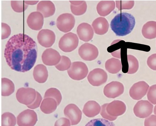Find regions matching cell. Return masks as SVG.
<instances>
[{"label": "cell", "mask_w": 156, "mask_h": 126, "mask_svg": "<svg viewBox=\"0 0 156 126\" xmlns=\"http://www.w3.org/2000/svg\"><path fill=\"white\" fill-rule=\"evenodd\" d=\"M37 44L33 39L20 33L14 35L8 41L4 56L12 70L24 73L34 66L37 57Z\"/></svg>", "instance_id": "6da1fadb"}, {"label": "cell", "mask_w": 156, "mask_h": 126, "mask_svg": "<svg viewBox=\"0 0 156 126\" xmlns=\"http://www.w3.org/2000/svg\"><path fill=\"white\" fill-rule=\"evenodd\" d=\"M135 23V20L133 15L127 13H122L117 15L112 20L111 27L117 36H124L132 31Z\"/></svg>", "instance_id": "7a4b0ae2"}, {"label": "cell", "mask_w": 156, "mask_h": 126, "mask_svg": "<svg viewBox=\"0 0 156 126\" xmlns=\"http://www.w3.org/2000/svg\"><path fill=\"white\" fill-rule=\"evenodd\" d=\"M67 72L69 76L72 79L79 81L86 77L88 73V69L84 63L76 61L72 63Z\"/></svg>", "instance_id": "3957f363"}, {"label": "cell", "mask_w": 156, "mask_h": 126, "mask_svg": "<svg viewBox=\"0 0 156 126\" xmlns=\"http://www.w3.org/2000/svg\"><path fill=\"white\" fill-rule=\"evenodd\" d=\"M79 40L77 35L70 32L65 34L60 39L59 47L63 51L66 52H71L78 47Z\"/></svg>", "instance_id": "277c9868"}, {"label": "cell", "mask_w": 156, "mask_h": 126, "mask_svg": "<svg viewBox=\"0 0 156 126\" xmlns=\"http://www.w3.org/2000/svg\"><path fill=\"white\" fill-rule=\"evenodd\" d=\"M36 97V91L31 88H21L18 90L16 93L18 101L27 106L32 104Z\"/></svg>", "instance_id": "5b68a950"}, {"label": "cell", "mask_w": 156, "mask_h": 126, "mask_svg": "<svg viewBox=\"0 0 156 126\" xmlns=\"http://www.w3.org/2000/svg\"><path fill=\"white\" fill-rule=\"evenodd\" d=\"M75 19L73 15L64 13L60 15L57 21V26L58 29L64 33L71 31L74 28Z\"/></svg>", "instance_id": "8992f818"}, {"label": "cell", "mask_w": 156, "mask_h": 126, "mask_svg": "<svg viewBox=\"0 0 156 126\" xmlns=\"http://www.w3.org/2000/svg\"><path fill=\"white\" fill-rule=\"evenodd\" d=\"M36 113L30 109L21 112L17 117V124L19 126H34L37 121Z\"/></svg>", "instance_id": "52a82bcc"}, {"label": "cell", "mask_w": 156, "mask_h": 126, "mask_svg": "<svg viewBox=\"0 0 156 126\" xmlns=\"http://www.w3.org/2000/svg\"><path fill=\"white\" fill-rule=\"evenodd\" d=\"M87 79L89 83L92 86L98 87L107 82L108 75L105 70L100 68H97L90 72Z\"/></svg>", "instance_id": "ba28073f"}, {"label": "cell", "mask_w": 156, "mask_h": 126, "mask_svg": "<svg viewBox=\"0 0 156 126\" xmlns=\"http://www.w3.org/2000/svg\"><path fill=\"white\" fill-rule=\"evenodd\" d=\"M78 53L83 59L87 61L95 59L99 54L98 48L95 45L87 43L81 46L79 49Z\"/></svg>", "instance_id": "9c48e42d"}, {"label": "cell", "mask_w": 156, "mask_h": 126, "mask_svg": "<svg viewBox=\"0 0 156 126\" xmlns=\"http://www.w3.org/2000/svg\"><path fill=\"white\" fill-rule=\"evenodd\" d=\"M153 106L147 100L138 101L133 108V112L137 117L141 118H147L152 113Z\"/></svg>", "instance_id": "30bf717a"}, {"label": "cell", "mask_w": 156, "mask_h": 126, "mask_svg": "<svg viewBox=\"0 0 156 126\" xmlns=\"http://www.w3.org/2000/svg\"><path fill=\"white\" fill-rule=\"evenodd\" d=\"M124 91L123 85L118 81H112L107 84L104 88V95L107 97L115 99L122 94Z\"/></svg>", "instance_id": "8fae6325"}, {"label": "cell", "mask_w": 156, "mask_h": 126, "mask_svg": "<svg viewBox=\"0 0 156 126\" xmlns=\"http://www.w3.org/2000/svg\"><path fill=\"white\" fill-rule=\"evenodd\" d=\"M64 113L70 120L72 125L77 124L81 120L82 112L75 104H70L67 106L64 110Z\"/></svg>", "instance_id": "7c38bea8"}, {"label": "cell", "mask_w": 156, "mask_h": 126, "mask_svg": "<svg viewBox=\"0 0 156 126\" xmlns=\"http://www.w3.org/2000/svg\"><path fill=\"white\" fill-rule=\"evenodd\" d=\"M43 63L47 66H56L59 63L61 56L57 50L52 48L46 49L42 55Z\"/></svg>", "instance_id": "4fadbf2b"}, {"label": "cell", "mask_w": 156, "mask_h": 126, "mask_svg": "<svg viewBox=\"0 0 156 126\" xmlns=\"http://www.w3.org/2000/svg\"><path fill=\"white\" fill-rule=\"evenodd\" d=\"M39 43L45 48L51 47L55 43L56 35L55 33L49 29H43L40 31L37 35Z\"/></svg>", "instance_id": "5bb4252c"}, {"label": "cell", "mask_w": 156, "mask_h": 126, "mask_svg": "<svg viewBox=\"0 0 156 126\" xmlns=\"http://www.w3.org/2000/svg\"><path fill=\"white\" fill-rule=\"evenodd\" d=\"M149 87L145 81L138 82L134 84L130 89V96L134 100H140L146 95Z\"/></svg>", "instance_id": "9a60e30c"}, {"label": "cell", "mask_w": 156, "mask_h": 126, "mask_svg": "<svg viewBox=\"0 0 156 126\" xmlns=\"http://www.w3.org/2000/svg\"><path fill=\"white\" fill-rule=\"evenodd\" d=\"M126 109L125 103L119 100H115L108 103L106 107L107 111L109 115L117 117L124 114Z\"/></svg>", "instance_id": "2e32d148"}, {"label": "cell", "mask_w": 156, "mask_h": 126, "mask_svg": "<svg viewBox=\"0 0 156 126\" xmlns=\"http://www.w3.org/2000/svg\"><path fill=\"white\" fill-rule=\"evenodd\" d=\"M27 23L28 26L32 30L39 31L43 27L44 24V17L39 12H33L28 16Z\"/></svg>", "instance_id": "e0dca14e"}, {"label": "cell", "mask_w": 156, "mask_h": 126, "mask_svg": "<svg viewBox=\"0 0 156 126\" xmlns=\"http://www.w3.org/2000/svg\"><path fill=\"white\" fill-rule=\"evenodd\" d=\"M77 33L80 39L84 42L91 40L94 35L91 26L86 23H82L78 26Z\"/></svg>", "instance_id": "ac0fdd59"}, {"label": "cell", "mask_w": 156, "mask_h": 126, "mask_svg": "<svg viewBox=\"0 0 156 126\" xmlns=\"http://www.w3.org/2000/svg\"><path fill=\"white\" fill-rule=\"evenodd\" d=\"M37 11L41 13L45 18L54 15L56 9L55 5L51 2L41 1L37 5Z\"/></svg>", "instance_id": "d6986e66"}, {"label": "cell", "mask_w": 156, "mask_h": 126, "mask_svg": "<svg viewBox=\"0 0 156 126\" xmlns=\"http://www.w3.org/2000/svg\"><path fill=\"white\" fill-rule=\"evenodd\" d=\"M95 34L103 35L108 31L109 25L108 20L105 18L99 17L96 19L92 24Z\"/></svg>", "instance_id": "ffe728a7"}, {"label": "cell", "mask_w": 156, "mask_h": 126, "mask_svg": "<svg viewBox=\"0 0 156 126\" xmlns=\"http://www.w3.org/2000/svg\"><path fill=\"white\" fill-rule=\"evenodd\" d=\"M115 8V3L114 1H101L98 4L96 9L100 16L105 17L110 14Z\"/></svg>", "instance_id": "44dd1931"}, {"label": "cell", "mask_w": 156, "mask_h": 126, "mask_svg": "<svg viewBox=\"0 0 156 126\" xmlns=\"http://www.w3.org/2000/svg\"><path fill=\"white\" fill-rule=\"evenodd\" d=\"M101 109L98 103L94 101H89L84 105L83 112L87 117H93L99 113Z\"/></svg>", "instance_id": "7402d4cb"}, {"label": "cell", "mask_w": 156, "mask_h": 126, "mask_svg": "<svg viewBox=\"0 0 156 126\" xmlns=\"http://www.w3.org/2000/svg\"><path fill=\"white\" fill-rule=\"evenodd\" d=\"M34 77L37 82L42 84L45 83L48 77V72L45 66L42 64H39L34 68Z\"/></svg>", "instance_id": "603a6c76"}, {"label": "cell", "mask_w": 156, "mask_h": 126, "mask_svg": "<svg viewBox=\"0 0 156 126\" xmlns=\"http://www.w3.org/2000/svg\"><path fill=\"white\" fill-rule=\"evenodd\" d=\"M58 106V103L55 99L47 98L42 101L40 108L43 113L48 114L54 112L57 109Z\"/></svg>", "instance_id": "cb8c5ba5"}, {"label": "cell", "mask_w": 156, "mask_h": 126, "mask_svg": "<svg viewBox=\"0 0 156 126\" xmlns=\"http://www.w3.org/2000/svg\"><path fill=\"white\" fill-rule=\"evenodd\" d=\"M142 33L143 36L146 39H152L156 38V22H147L143 26Z\"/></svg>", "instance_id": "d4e9b609"}, {"label": "cell", "mask_w": 156, "mask_h": 126, "mask_svg": "<svg viewBox=\"0 0 156 126\" xmlns=\"http://www.w3.org/2000/svg\"><path fill=\"white\" fill-rule=\"evenodd\" d=\"M106 70L109 73L116 74L122 69L121 61L118 59L112 58L107 61L105 64Z\"/></svg>", "instance_id": "484cf974"}, {"label": "cell", "mask_w": 156, "mask_h": 126, "mask_svg": "<svg viewBox=\"0 0 156 126\" xmlns=\"http://www.w3.org/2000/svg\"><path fill=\"white\" fill-rule=\"evenodd\" d=\"M15 85L11 80L5 78H2V95L8 96L15 91Z\"/></svg>", "instance_id": "4316f807"}, {"label": "cell", "mask_w": 156, "mask_h": 126, "mask_svg": "<svg viewBox=\"0 0 156 126\" xmlns=\"http://www.w3.org/2000/svg\"><path fill=\"white\" fill-rule=\"evenodd\" d=\"M127 59L129 64V69L127 74H132L136 73L139 68V62L137 59L133 56L128 55Z\"/></svg>", "instance_id": "83f0119b"}, {"label": "cell", "mask_w": 156, "mask_h": 126, "mask_svg": "<svg viewBox=\"0 0 156 126\" xmlns=\"http://www.w3.org/2000/svg\"><path fill=\"white\" fill-rule=\"evenodd\" d=\"M51 98L55 99L57 101L58 106L60 104L62 99V96L60 91L55 88H51L47 90L45 93L44 98Z\"/></svg>", "instance_id": "f1b7e54d"}, {"label": "cell", "mask_w": 156, "mask_h": 126, "mask_svg": "<svg viewBox=\"0 0 156 126\" xmlns=\"http://www.w3.org/2000/svg\"><path fill=\"white\" fill-rule=\"evenodd\" d=\"M16 118L15 115L10 112H6L2 115V126H15Z\"/></svg>", "instance_id": "f546056e"}, {"label": "cell", "mask_w": 156, "mask_h": 126, "mask_svg": "<svg viewBox=\"0 0 156 126\" xmlns=\"http://www.w3.org/2000/svg\"><path fill=\"white\" fill-rule=\"evenodd\" d=\"M72 65L71 61L68 57L62 56L59 63L55 66L56 69L60 71H63L69 70Z\"/></svg>", "instance_id": "4dcf8cb0"}, {"label": "cell", "mask_w": 156, "mask_h": 126, "mask_svg": "<svg viewBox=\"0 0 156 126\" xmlns=\"http://www.w3.org/2000/svg\"><path fill=\"white\" fill-rule=\"evenodd\" d=\"M85 126H116L115 124L103 118L94 119L89 121Z\"/></svg>", "instance_id": "1f68e13d"}, {"label": "cell", "mask_w": 156, "mask_h": 126, "mask_svg": "<svg viewBox=\"0 0 156 126\" xmlns=\"http://www.w3.org/2000/svg\"><path fill=\"white\" fill-rule=\"evenodd\" d=\"M11 5L13 10L18 13L24 12L28 6L25 3L24 1H11Z\"/></svg>", "instance_id": "d6a6232c"}, {"label": "cell", "mask_w": 156, "mask_h": 126, "mask_svg": "<svg viewBox=\"0 0 156 126\" xmlns=\"http://www.w3.org/2000/svg\"><path fill=\"white\" fill-rule=\"evenodd\" d=\"M71 10L72 13L75 15L80 16L84 14L86 12L87 5L86 2L84 1L81 5L75 6L71 5Z\"/></svg>", "instance_id": "836d02e7"}, {"label": "cell", "mask_w": 156, "mask_h": 126, "mask_svg": "<svg viewBox=\"0 0 156 126\" xmlns=\"http://www.w3.org/2000/svg\"><path fill=\"white\" fill-rule=\"evenodd\" d=\"M116 7L119 11L122 10H130L134 5V1H116Z\"/></svg>", "instance_id": "e575fe53"}, {"label": "cell", "mask_w": 156, "mask_h": 126, "mask_svg": "<svg viewBox=\"0 0 156 126\" xmlns=\"http://www.w3.org/2000/svg\"><path fill=\"white\" fill-rule=\"evenodd\" d=\"M148 100L154 105L156 104V85L151 86L147 95Z\"/></svg>", "instance_id": "d590c367"}, {"label": "cell", "mask_w": 156, "mask_h": 126, "mask_svg": "<svg viewBox=\"0 0 156 126\" xmlns=\"http://www.w3.org/2000/svg\"><path fill=\"white\" fill-rule=\"evenodd\" d=\"M108 104V103H106L101 106L100 114L104 119L111 121H115L117 119V117L110 116L107 111L106 107Z\"/></svg>", "instance_id": "8d00e7d4"}, {"label": "cell", "mask_w": 156, "mask_h": 126, "mask_svg": "<svg viewBox=\"0 0 156 126\" xmlns=\"http://www.w3.org/2000/svg\"><path fill=\"white\" fill-rule=\"evenodd\" d=\"M2 39L4 40L9 38L11 33L10 27L7 24L2 23Z\"/></svg>", "instance_id": "74e56055"}, {"label": "cell", "mask_w": 156, "mask_h": 126, "mask_svg": "<svg viewBox=\"0 0 156 126\" xmlns=\"http://www.w3.org/2000/svg\"><path fill=\"white\" fill-rule=\"evenodd\" d=\"M147 64L151 69L156 71V53L153 54L148 57Z\"/></svg>", "instance_id": "f35d334b"}, {"label": "cell", "mask_w": 156, "mask_h": 126, "mask_svg": "<svg viewBox=\"0 0 156 126\" xmlns=\"http://www.w3.org/2000/svg\"><path fill=\"white\" fill-rule=\"evenodd\" d=\"M42 99V98L41 94L36 91V97L35 100L32 104L27 106L30 109H36L40 106Z\"/></svg>", "instance_id": "ab89813d"}, {"label": "cell", "mask_w": 156, "mask_h": 126, "mask_svg": "<svg viewBox=\"0 0 156 126\" xmlns=\"http://www.w3.org/2000/svg\"><path fill=\"white\" fill-rule=\"evenodd\" d=\"M69 120L65 117H62L58 120L55 122V126H71Z\"/></svg>", "instance_id": "60d3db41"}, {"label": "cell", "mask_w": 156, "mask_h": 126, "mask_svg": "<svg viewBox=\"0 0 156 126\" xmlns=\"http://www.w3.org/2000/svg\"><path fill=\"white\" fill-rule=\"evenodd\" d=\"M144 125V126H156V115H152L146 118Z\"/></svg>", "instance_id": "b9f144b4"}, {"label": "cell", "mask_w": 156, "mask_h": 126, "mask_svg": "<svg viewBox=\"0 0 156 126\" xmlns=\"http://www.w3.org/2000/svg\"><path fill=\"white\" fill-rule=\"evenodd\" d=\"M71 5L75 6H79L81 5L84 1H69Z\"/></svg>", "instance_id": "7bdbcfd3"}, {"label": "cell", "mask_w": 156, "mask_h": 126, "mask_svg": "<svg viewBox=\"0 0 156 126\" xmlns=\"http://www.w3.org/2000/svg\"><path fill=\"white\" fill-rule=\"evenodd\" d=\"M39 1H24V3L27 5H34L37 4Z\"/></svg>", "instance_id": "ee69618b"}, {"label": "cell", "mask_w": 156, "mask_h": 126, "mask_svg": "<svg viewBox=\"0 0 156 126\" xmlns=\"http://www.w3.org/2000/svg\"><path fill=\"white\" fill-rule=\"evenodd\" d=\"M154 113L156 115V105L155 106L154 109Z\"/></svg>", "instance_id": "f6af8a7d"}]
</instances>
